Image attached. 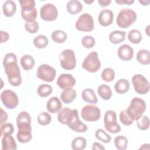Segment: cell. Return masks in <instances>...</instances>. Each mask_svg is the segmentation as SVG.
I'll list each match as a JSON object with an SVG mask.
<instances>
[{"instance_id":"cell-13","label":"cell","mask_w":150,"mask_h":150,"mask_svg":"<svg viewBox=\"0 0 150 150\" xmlns=\"http://www.w3.org/2000/svg\"><path fill=\"white\" fill-rule=\"evenodd\" d=\"M67 125L71 130L77 132H85L88 129L87 125L79 120L78 111L76 109H74L73 114L68 121Z\"/></svg>"},{"instance_id":"cell-29","label":"cell","mask_w":150,"mask_h":150,"mask_svg":"<svg viewBox=\"0 0 150 150\" xmlns=\"http://www.w3.org/2000/svg\"><path fill=\"white\" fill-rule=\"evenodd\" d=\"M97 92L100 97L104 100H108L112 96V91L109 86L103 84L98 86Z\"/></svg>"},{"instance_id":"cell-42","label":"cell","mask_w":150,"mask_h":150,"mask_svg":"<svg viewBox=\"0 0 150 150\" xmlns=\"http://www.w3.org/2000/svg\"><path fill=\"white\" fill-rule=\"evenodd\" d=\"M14 131V127L12 123L7 122L1 125V136L12 135Z\"/></svg>"},{"instance_id":"cell-5","label":"cell","mask_w":150,"mask_h":150,"mask_svg":"<svg viewBox=\"0 0 150 150\" xmlns=\"http://www.w3.org/2000/svg\"><path fill=\"white\" fill-rule=\"evenodd\" d=\"M104 127L110 133L116 134L121 131V127L117 122V114L113 110L105 112L104 118Z\"/></svg>"},{"instance_id":"cell-53","label":"cell","mask_w":150,"mask_h":150,"mask_svg":"<svg viewBox=\"0 0 150 150\" xmlns=\"http://www.w3.org/2000/svg\"><path fill=\"white\" fill-rule=\"evenodd\" d=\"M148 145H149V144H144L142 145V146L139 148V149H148V148H146V146H148Z\"/></svg>"},{"instance_id":"cell-44","label":"cell","mask_w":150,"mask_h":150,"mask_svg":"<svg viewBox=\"0 0 150 150\" xmlns=\"http://www.w3.org/2000/svg\"><path fill=\"white\" fill-rule=\"evenodd\" d=\"M25 28L27 32L30 33H35L39 30V26L37 21L33 22H26L25 23Z\"/></svg>"},{"instance_id":"cell-48","label":"cell","mask_w":150,"mask_h":150,"mask_svg":"<svg viewBox=\"0 0 150 150\" xmlns=\"http://www.w3.org/2000/svg\"><path fill=\"white\" fill-rule=\"evenodd\" d=\"M0 33H1V43L8 40V39L9 38V35L6 32L1 30Z\"/></svg>"},{"instance_id":"cell-27","label":"cell","mask_w":150,"mask_h":150,"mask_svg":"<svg viewBox=\"0 0 150 150\" xmlns=\"http://www.w3.org/2000/svg\"><path fill=\"white\" fill-rule=\"evenodd\" d=\"M32 129H18L16 138L21 143H27L32 139Z\"/></svg>"},{"instance_id":"cell-17","label":"cell","mask_w":150,"mask_h":150,"mask_svg":"<svg viewBox=\"0 0 150 150\" xmlns=\"http://www.w3.org/2000/svg\"><path fill=\"white\" fill-rule=\"evenodd\" d=\"M99 23L103 26H108L111 25L114 20V13L110 9L102 10L98 17Z\"/></svg>"},{"instance_id":"cell-37","label":"cell","mask_w":150,"mask_h":150,"mask_svg":"<svg viewBox=\"0 0 150 150\" xmlns=\"http://www.w3.org/2000/svg\"><path fill=\"white\" fill-rule=\"evenodd\" d=\"M52 87L50 85L47 84H42L40 85L37 90L38 95L43 98L47 97L52 93Z\"/></svg>"},{"instance_id":"cell-3","label":"cell","mask_w":150,"mask_h":150,"mask_svg":"<svg viewBox=\"0 0 150 150\" xmlns=\"http://www.w3.org/2000/svg\"><path fill=\"white\" fill-rule=\"evenodd\" d=\"M137 17V13L132 9L123 8L119 12L116 22L120 28L125 29L130 26L136 21Z\"/></svg>"},{"instance_id":"cell-22","label":"cell","mask_w":150,"mask_h":150,"mask_svg":"<svg viewBox=\"0 0 150 150\" xmlns=\"http://www.w3.org/2000/svg\"><path fill=\"white\" fill-rule=\"evenodd\" d=\"M4 15L7 17L12 16L16 11V5L14 1L11 0L6 1L2 5Z\"/></svg>"},{"instance_id":"cell-20","label":"cell","mask_w":150,"mask_h":150,"mask_svg":"<svg viewBox=\"0 0 150 150\" xmlns=\"http://www.w3.org/2000/svg\"><path fill=\"white\" fill-rule=\"evenodd\" d=\"M76 96V91L73 88H69L63 90L60 94V98L64 103L69 104L75 100Z\"/></svg>"},{"instance_id":"cell-49","label":"cell","mask_w":150,"mask_h":150,"mask_svg":"<svg viewBox=\"0 0 150 150\" xmlns=\"http://www.w3.org/2000/svg\"><path fill=\"white\" fill-rule=\"evenodd\" d=\"M92 149L93 150H105V148L102 145V144H101L99 142H94L92 146Z\"/></svg>"},{"instance_id":"cell-41","label":"cell","mask_w":150,"mask_h":150,"mask_svg":"<svg viewBox=\"0 0 150 150\" xmlns=\"http://www.w3.org/2000/svg\"><path fill=\"white\" fill-rule=\"evenodd\" d=\"M38 123L43 126L47 125L49 124L52 121L51 115L46 112H42L39 114L38 115Z\"/></svg>"},{"instance_id":"cell-9","label":"cell","mask_w":150,"mask_h":150,"mask_svg":"<svg viewBox=\"0 0 150 150\" xmlns=\"http://www.w3.org/2000/svg\"><path fill=\"white\" fill-rule=\"evenodd\" d=\"M56 75V70L53 67L47 64L40 65L36 71V77L39 79L48 83L53 81Z\"/></svg>"},{"instance_id":"cell-31","label":"cell","mask_w":150,"mask_h":150,"mask_svg":"<svg viewBox=\"0 0 150 150\" xmlns=\"http://www.w3.org/2000/svg\"><path fill=\"white\" fill-rule=\"evenodd\" d=\"M87 141L86 138L81 137H78L73 139L71 142V146L73 150H82L86 148Z\"/></svg>"},{"instance_id":"cell-55","label":"cell","mask_w":150,"mask_h":150,"mask_svg":"<svg viewBox=\"0 0 150 150\" xmlns=\"http://www.w3.org/2000/svg\"><path fill=\"white\" fill-rule=\"evenodd\" d=\"M84 2H85V3H87V4H91L92 2H94V1H84Z\"/></svg>"},{"instance_id":"cell-21","label":"cell","mask_w":150,"mask_h":150,"mask_svg":"<svg viewBox=\"0 0 150 150\" xmlns=\"http://www.w3.org/2000/svg\"><path fill=\"white\" fill-rule=\"evenodd\" d=\"M74 109L71 110L67 107H64L61 109L57 114V119L59 122L62 124L67 125L69 119L73 114Z\"/></svg>"},{"instance_id":"cell-25","label":"cell","mask_w":150,"mask_h":150,"mask_svg":"<svg viewBox=\"0 0 150 150\" xmlns=\"http://www.w3.org/2000/svg\"><path fill=\"white\" fill-rule=\"evenodd\" d=\"M83 100L87 103L91 104H96L98 102V99L94 90L91 88H86L81 93Z\"/></svg>"},{"instance_id":"cell-26","label":"cell","mask_w":150,"mask_h":150,"mask_svg":"<svg viewBox=\"0 0 150 150\" xmlns=\"http://www.w3.org/2000/svg\"><path fill=\"white\" fill-rule=\"evenodd\" d=\"M130 87V84L128 80L125 79H121L118 80L114 85V89L118 94H124L127 93Z\"/></svg>"},{"instance_id":"cell-46","label":"cell","mask_w":150,"mask_h":150,"mask_svg":"<svg viewBox=\"0 0 150 150\" xmlns=\"http://www.w3.org/2000/svg\"><path fill=\"white\" fill-rule=\"evenodd\" d=\"M120 120L124 125H130L133 123L134 120L131 119L128 115L126 110H124L120 112Z\"/></svg>"},{"instance_id":"cell-11","label":"cell","mask_w":150,"mask_h":150,"mask_svg":"<svg viewBox=\"0 0 150 150\" xmlns=\"http://www.w3.org/2000/svg\"><path fill=\"white\" fill-rule=\"evenodd\" d=\"M1 99L4 105L10 110L15 108L19 103L18 96L11 90H4L1 94Z\"/></svg>"},{"instance_id":"cell-36","label":"cell","mask_w":150,"mask_h":150,"mask_svg":"<svg viewBox=\"0 0 150 150\" xmlns=\"http://www.w3.org/2000/svg\"><path fill=\"white\" fill-rule=\"evenodd\" d=\"M128 139L123 135H119L114 139V145L118 150H125L127 148Z\"/></svg>"},{"instance_id":"cell-23","label":"cell","mask_w":150,"mask_h":150,"mask_svg":"<svg viewBox=\"0 0 150 150\" xmlns=\"http://www.w3.org/2000/svg\"><path fill=\"white\" fill-rule=\"evenodd\" d=\"M66 8L71 15H76L82 11L83 5L78 0H71L67 2Z\"/></svg>"},{"instance_id":"cell-1","label":"cell","mask_w":150,"mask_h":150,"mask_svg":"<svg viewBox=\"0 0 150 150\" xmlns=\"http://www.w3.org/2000/svg\"><path fill=\"white\" fill-rule=\"evenodd\" d=\"M3 65L9 83L13 86H19L22 83V77L16 54L6 53L3 59Z\"/></svg>"},{"instance_id":"cell-30","label":"cell","mask_w":150,"mask_h":150,"mask_svg":"<svg viewBox=\"0 0 150 150\" xmlns=\"http://www.w3.org/2000/svg\"><path fill=\"white\" fill-rule=\"evenodd\" d=\"M137 61L144 65H147L150 63V53L146 49H141L138 51L137 54Z\"/></svg>"},{"instance_id":"cell-2","label":"cell","mask_w":150,"mask_h":150,"mask_svg":"<svg viewBox=\"0 0 150 150\" xmlns=\"http://www.w3.org/2000/svg\"><path fill=\"white\" fill-rule=\"evenodd\" d=\"M146 108V105L144 100L139 97H134L132 99L126 111L131 119L137 120L144 113Z\"/></svg>"},{"instance_id":"cell-47","label":"cell","mask_w":150,"mask_h":150,"mask_svg":"<svg viewBox=\"0 0 150 150\" xmlns=\"http://www.w3.org/2000/svg\"><path fill=\"white\" fill-rule=\"evenodd\" d=\"M8 115L7 113L4 110H3L2 108H1V121H0L1 125L5 123V122L8 120Z\"/></svg>"},{"instance_id":"cell-33","label":"cell","mask_w":150,"mask_h":150,"mask_svg":"<svg viewBox=\"0 0 150 150\" xmlns=\"http://www.w3.org/2000/svg\"><path fill=\"white\" fill-rule=\"evenodd\" d=\"M128 39L133 44H138L142 40V34L137 29H132L128 33Z\"/></svg>"},{"instance_id":"cell-35","label":"cell","mask_w":150,"mask_h":150,"mask_svg":"<svg viewBox=\"0 0 150 150\" xmlns=\"http://www.w3.org/2000/svg\"><path fill=\"white\" fill-rule=\"evenodd\" d=\"M21 16L26 22L35 21L37 17V10L36 8L32 10H21Z\"/></svg>"},{"instance_id":"cell-34","label":"cell","mask_w":150,"mask_h":150,"mask_svg":"<svg viewBox=\"0 0 150 150\" xmlns=\"http://www.w3.org/2000/svg\"><path fill=\"white\" fill-rule=\"evenodd\" d=\"M33 43L36 47L38 49H43L47 46L49 40L46 36L40 35L34 38Z\"/></svg>"},{"instance_id":"cell-15","label":"cell","mask_w":150,"mask_h":150,"mask_svg":"<svg viewBox=\"0 0 150 150\" xmlns=\"http://www.w3.org/2000/svg\"><path fill=\"white\" fill-rule=\"evenodd\" d=\"M18 129H29L31 127V117L26 111L21 112L16 117Z\"/></svg>"},{"instance_id":"cell-50","label":"cell","mask_w":150,"mask_h":150,"mask_svg":"<svg viewBox=\"0 0 150 150\" xmlns=\"http://www.w3.org/2000/svg\"><path fill=\"white\" fill-rule=\"evenodd\" d=\"M116 3L120 4V5H122V4H125L128 5H130L134 3V0H115V1Z\"/></svg>"},{"instance_id":"cell-14","label":"cell","mask_w":150,"mask_h":150,"mask_svg":"<svg viewBox=\"0 0 150 150\" xmlns=\"http://www.w3.org/2000/svg\"><path fill=\"white\" fill-rule=\"evenodd\" d=\"M76 80L75 78L70 74H61L57 80V86L63 90L72 88L75 86Z\"/></svg>"},{"instance_id":"cell-43","label":"cell","mask_w":150,"mask_h":150,"mask_svg":"<svg viewBox=\"0 0 150 150\" xmlns=\"http://www.w3.org/2000/svg\"><path fill=\"white\" fill-rule=\"evenodd\" d=\"M81 44L86 49H91L96 44L95 39L91 36H85L81 39Z\"/></svg>"},{"instance_id":"cell-38","label":"cell","mask_w":150,"mask_h":150,"mask_svg":"<svg viewBox=\"0 0 150 150\" xmlns=\"http://www.w3.org/2000/svg\"><path fill=\"white\" fill-rule=\"evenodd\" d=\"M137 125L141 130H147L149 127V120L148 116L142 115L137 120Z\"/></svg>"},{"instance_id":"cell-39","label":"cell","mask_w":150,"mask_h":150,"mask_svg":"<svg viewBox=\"0 0 150 150\" xmlns=\"http://www.w3.org/2000/svg\"><path fill=\"white\" fill-rule=\"evenodd\" d=\"M101 78L106 82L112 81L115 78L114 70L110 67L105 68L101 72Z\"/></svg>"},{"instance_id":"cell-45","label":"cell","mask_w":150,"mask_h":150,"mask_svg":"<svg viewBox=\"0 0 150 150\" xmlns=\"http://www.w3.org/2000/svg\"><path fill=\"white\" fill-rule=\"evenodd\" d=\"M21 10H32L35 8V1L34 0H20Z\"/></svg>"},{"instance_id":"cell-32","label":"cell","mask_w":150,"mask_h":150,"mask_svg":"<svg viewBox=\"0 0 150 150\" xmlns=\"http://www.w3.org/2000/svg\"><path fill=\"white\" fill-rule=\"evenodd\" d=\"M51 38L54 42L57 43H62L66 40L67 35L63 30H56L52 33Z\"/></svg>"},{"instance_id":"cell-6","label":"cell","mask_w":150,"mask_h":150,"mask_svg":"<svg viewBox=\"0 0 150 150\" xmlns=\"http://www.w3.org/2000/svg\"><path fill=\"white\" fill-rule=\"evenodd\" d=\"M100 67L101 62L96 52H92L89 53L82 63L83 69L90 73L97 72L100 69Z\"/></svg>"},{"instance_id":"cell-12","label":"cell","mask_w":150,"mask_h":150,"mask_svg":"<svg viewBox=\"0 0 150 150\" xmlns=\"http://www.w3.org/2000/svg\"><path fill=\"white\" fill-rule=\"evenodd\" d=\"M40 15L45 21H54L58 16V11L53 4H46L40 8Z\"/></svg>"},{"instance_id":"cell-19","label":"cell","mask_w":150,"mask_h":150,"mask_svg":"<svg viewBox=\"0 0 150 150\" xmlns=\"http://www.w3.org/2000/svg\"><path fill=\"white\" fill-rule=\"evenodd\" d=\"M17 145L11 135H5L2 138V150H16Z\"/></svg>"},{"instance_id":"cell-7","label":"cell","mask_w":150,"mask_h":150,"mask_svg":"<svg viewBox=\"0 0 150 150\" xmlns=\"http://www.w3.org/2000/svg\"><path fill=\"white\" fill-rule=\"evenodd\" d=\"M75 26L79 31L91 32L94 28L93 18L89 13H84L79 17Z\"/></svg>"},{"instance_id":"cell-28","label":"cell","mask_w":150,"mask_h":150,"mask_svg":"<svg viewBox=\"0 0 150 150\" xmlns=\"http://www.w3.org/2000/svg\"><path fill=\"white\" fill-rule=\"evenodd\" d=\"M20 63L25 70H30L34 67L35 60L32 56L25 54L21 58Z\"/></svg>"},{"instance_id":"cell-40","label":"cell","mask_w":150,"mask_h":150,"mask_svg":"<svg viewBox=\"0 0 150 150\" xmlns=\"http://www.w3.org/2000/svg\"><path fill=\"white\" fill-rule=\"evenodd\" d=\"M95 135L97 139L105 144H108L111 141V136L107 134L103 129H98L96 131Z\"/></svg>"},{"instance_id":"cell-51","label":"cell","mask_w":150,"mask_h":150,"mask_svg":"<svg viewBox=\"0 0 150 150\" xmlns=\"http://www.w3.org/2000/svg\"><path fill=\"white\" fill-rule=\"evenodd\" d=\"M98 2L100 4L101 7L104 8L109 5L111 4V0H99L98 1Z\"/></svg>"},{"instance_id":"cell-10","label":"cell","mask_w":150,"mask_h":150,"mask_svg":"<svg viewBox=\"0 0 150 150\" xmlns=\"http://www.w3.org/2000/svg\"><path fill=\"white\" fill-rule=\"evenodd\" d=\"M81 115L86 121H97L101 117V111L96 105H86L82 108Z\"/></svg>"},{"instance_id":"cell-8","label":"cell","mask_w":150,"mask_h":150,"mask_svg":"<svg viewBox=\"0 0 150 150\" xmlns=\"http://www.w3.org/2000/svg\"><path fill=\"white\" fill-rule=\"evenodd\" d=\"M132 83L135 91L141 95L148 93L149 91L150 84L148 80L142 74H135L132 77Z\"/></svg>"},{"instance_id":"cell-24","label":"cell","mask_w":150,"mask_h":150,"mask_svg":"<svg viewBox=\"0 0 150 150\" xmlns=\"http://www.w3.org/2000/svg\"><path fill=\"white\" fill-rule=\"evenodd\" d=\"M126 32L125 31L114 30L110 33L109 35V40L111 43L117 45L122 42L125 39Z\"/></svg>"},{"instance_id":"cell-54","label":"cell","mask_w":150,"mask_h":150,"mask_svg":"<svg viewBox=\"0 0 150 150\" xmlns=\"http://www.w3.org/2000/svg\"><path fill=\"white\" fill-rule=\"evenodd\" d=\"M149 28V26H147V28H146V30H146V34H147L148 36L149 35V31H148Z\"/></svg>"},{"instance_id":"cell-52","label":"cell","mask_w":150,"mask_h":150,"mask_svg":"<svg viewBox=\"0 0 150 150\" xmlns=\"http://www.w3.org/2000/svg\"><path fill=\"white\" fill-rule=\"evenodd\" d=\"M139 2L140 3V4H141L142 5H144V6H147V5H149V2H150V1L149 0H139Z\"/></svg>"},{"instance_id":"cell-16","label":"cell","mask_w":150,"mask_h":150,"mask_svg":"<svg viewBox=\"0 0 150 150\" xmlns=\"http://www.w3.org/2000/svg\"><path fill=\"white\" fill-rule=\"evenodd\" d=\"M118 57L123 61H129L133 58L134 49L129 45H122L117 50Z\"/></svg>"},{"instance_id":"cell-18","label":"cell","mask_w":150,"mask_h":150,"mask_svg":"<svg viewBox=\"0 0 150 150\" xmlns=\"http://www.w3.org/2000/svg\"><path fill=\"white\" fill-rule=\"evenodd\" d=\"M62 104L60 100L57 97L50 98L46 103V108L47 111L52 114L59 112L62 109Z\"/></svg>"},{"instance_id":"cell-4","label":"cell","mask_w":150,"mask_h":150,"mask_svg":"<svg viewBox=\"0 0 150 150\" xmlns=\"http://www.w3.org/2000/svg\"><path fill=\"white\" fill-rule=\"evenodd\" d=\"M61 67L66 70H71L76 66V59L74 52L71 49H65L59 55Z\"/></svg>"}]
</instances>
